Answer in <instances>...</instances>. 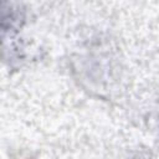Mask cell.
I'll return each mask as SVG.
<instances>
[]
</instances>
